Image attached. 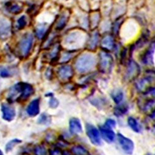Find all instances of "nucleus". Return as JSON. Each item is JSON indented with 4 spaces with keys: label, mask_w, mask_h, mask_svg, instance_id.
Instances as JSON below:
<instances>
[{
    "label": "nucleus",
    "mask_w": 155,
    "mask_h": 155,
    "mask_svg": "<svg viewBox=\"0 0 155 155\" xmlns=\"http://www.w3.org/2000/svg\"><path fill=\"white\" fill-rule=\"evenodd\" d=\"M34 43V36L31 33L25 34L19 44V50L22 57H26L30 53Z\"/></svg>",
    "instance_id": "obj_3"
},
{
    "label": "nucleus",
    "mask_w": 155,
    "mask_h": 155,
    "mask_svg": "<svg viewBox=\"0 0 155 155\" xmlns=\"http://www.w3.org/2000/svg\"><path fill=\"white\" fill-rule=\"evenodd\" d=\"M145 155H155V154H151V153H147Z\"/></svg>",
    "instance_id": "obj_32"
},
{
    "label": "nucleus",
    "mask_w": 155,
    "mask_h": 155,
    "mask_svg": "<svg viewBox=\"0 0 155 155\" xmlns=\"http://www.w3.org/2000/svg\"><path fill=\"white\" fill-rule=\"evenodd\" d=\"M128 125H129L132 130L137 133H140L141 130V127L137 120V119L133 117H129L127 120Z\"/></svg>",
    "instance_id": "obj_13"
},
{
    "label": "nucleus",
    "mask_w": 155,
    "mask_h": 155,
    "mask_svg": "<svg viewBox=\"0 0 155 155\" xmlns=\"http://www.w3.org/2000/svg\"><path fill=\"white\" fill-rule=\"evenodd\" d=\"M0 155H4L3 151H2L1 150H0Z\"/></svg>",
    "instance_id": "obj_31"
},
{
    "label": "nucleus",
    "mask_w": 155,
    "mask_h": 155,
    "mask_svg": "<svg viewBox=\"0 0 155 155\" xmlns=\"http://www.w3.org/2000/svg\"><path fill=\"white\" fill-rule=\"evenodd\" d=\"M46 32H47V27L44 24H41V25H38L36 29V35L38 38H39V39H41V38L45 37Z\"/></svg>",
    "instance_id": "obj_20"
},
{
    "label": "nucleus",
    "mask_w": 155,
    "mask_h": 155,
    "mask_svg": "<svg viewBox=\"0 0 155 155\" xmlns=\"http://www.w3.org/2000/svg\"><path fill=\"white\" fill-rule=\"evenodd\" d=\"M6 8L8 12L13 15H18L22 12L23 6L16 2H8L6 4Z\"/></svg>",
    "instance_id": "obj_12"
},
{
    "label": "nucleus",
    "mask_w": 155,
    "mask_h": 155,
    "mask_svg": "<svg viewBox=\"0 0 155 155\" xmlns=\"http://www.w3.org/2000/svg\"><path fill=\"white\" fill-rule=\"evenodd\" d=\"M21 143H22L21 140L18 139V138H15V139L11 140L6 144V146H5L6 151L7 153H8V152L12 151L17 145H18Z\"/></svg>",
    "instance_id": "obj_17"
},
{
    "label": "nucleus",
    "mask_w": 155,
    "mask_h": 155,
    "mask_svg": "<svg viewBox=\"0 0 155 155\" xmlns=\"http://www.w3.org/2000/svg\"><path fill=\"white\" fill-rule=\"evenodd\" d=\"M152 131H153V134L155 135V124L152 127Z\"/></svg>",
    "instance_id": "obj_30"
},
{
    "label": "nucleus",
    "mask_w": 155,
    "mask_h": 155,
    "mask_svg": "<svg viewBox=\"0 0 155 155\" xmlns=\"http://www.w3.org/2000/svg\"><path fill=\"white\" fill-rule=\"evenodd\" d=\"M127 111H128L127 106L125 104H121L115 108L114 113L115 115V116H117V117H120V116H123L125 114H126Z\"/></svg>",
    "instance_id": "obj_19"
},
{
    "label": "nucleus",
    "mask_w": 155,
    "mask_h": 155,
    "mask_svg": "<svg viewBox=\"0 0 155 155\" xmlns=\"http://www.w3.org/2000/svg\"><path fill=\"white\" fill-rule=\"evenodd\" d=\"M26 112L31 117H35L40 112V99H35L32 100L28 105Z\"/></svg>",
    "instance_id": "obj_8"
},
{
    "label": "nucleus",
    "mask_w": 155,
    "mask_h": 155,
    "mask_svg": "<svg viewBox=\"0 0 155 155\" xmlns=\"http://www.w3.org/2000/svg\"><path fill=\"white\" fill-rule=\"evenodd\" d=\"M34 93L32 85L19 82L13 86L8 93V100L12 102L17 100H25L29 98Z\"/></svg>",
    "instance_id": "obj_1"
},
{
    "label": "nucleus",
    "mask_w": 155,
    "mask_h": 155,
    "mask_svg": "<svg viewBox=\"0 0 155 155\" xmlns=\"http://www.w3.org/2000/svg\"><path fill=\"white\" fill-rule=\"evenodd\" d=\"M11 76V72L10 70L6 67H0V76L2 78H8Z\"/></svg>",
    "instance_id": "obj_23"
},
{
    "label": "nucleus",
    "mask_w": 155,
    "mask_h": 155,
    "mask_svg": "<svg viewBox=\"0 0 155 155\" xmlns=\"http://www.w3.org/2000/svg\"><path fill=\"white\" fill-rule=\"evenodd\" d=\"M11 32V24L5 19H0V38L6 39L8 38Z\"/></svg>",
    "instance_id": "obj_7"
},
{
    "label": "nucleus",
    "mask_w": 155,
    "mask_h": 155,
    "mask_svg": "<svg viewBox=\"0 0 155 155\" xmlns=\"http://www.w3.org/2000/svg\"><path fill=\"white\" fill-rule=\"evenodd\" d=\"M70 131L72 134H78L82 132L83 128L80 120L78 118H71L69 122Z\"/></svg>",
    "instance_id": "obj_11"
},
{
    "label": "nucleus",
    "mask_w": 155,
    "mask_h": 155,
    "mask_svg": "<svg viewBox=\"0 0 155 155\" xmlns=\"http://www.w3.org/2000/svg\"><path fill=\"white\" fill-rule=\"evenodd\" d=\"M51 117L46 114L42 113L37 119V123L38 124L43 125H48L51 123Z\"/></svg>",
    "instance_id": "obj_15"
},
{
    "label": "nucleus",
    "mask_w": 155,
    "mask_h": 155,
    "mask_svg": "<svg viewBox=\"0 0 155 155\" xmlns=\"http://www.w3.org/2000/svg\"><path fill=\"white\" fill-rule=\"evenodd\" d=\"M68 19H69V18L68 16L65 15L61 16L57 23L56 28H55L56 30L58 31L63 30L67 25L68 22Z\"/></svg>",
    "instance_id": "obj_14"
},
{
    "label": "nucleus",
    "mask_w": 155,
    "mask_h": 155,
    "mask_svg": "<svg viewBox=\"0 0 155 155\" xmlns=\"http://www.w3.org/2000/svg\"><path fill=\"white\" fill-rule=\"evenodd\" d=\"M115 125H116L115 121L114 119H107V120L106 121L105 124H104V126L106 127L112 128L114 127L115 126Z\"/></svg>",
    "instance_id": "obj_27"
},
{
    "label": "nucleus",
    "mask_w": 155,
    "mask_h": 155,
    "mask_svg": "<svg viewBox=\"0 0 155 155\" xmlns=\"http://www.w3.org/2000/svg\"><path fill=\"white\" fill-rule=\"evenodd\" d=\"M100 133L101 137L107 143H112L115 138V134L112 128L105 127L104 125L100 127Z\"/></svg>",
    "instance_id": "obj_10"
},
{
    "label": "nucleus",
    "mask_w": 155,
    "mask_h": 155,
    "mask_svg": "<svg viewBox=\"0 0 155 155\" xmlns=\"http://www.w3.org/2000/svg\"><path fill=\"white\" fill-rule=\"evenodd\" d=\"M112 97L114 102L115 103H117V104H118V103H119L122 101L123 98V94L121 92H119L114 94Z\"/></svg>",
    "instance_id": "obj_26"
},
{
    "label": "nucleus",
    "mask_w": 155,
    "mask_h": 155,
    "mask_svg": "<svg viewBox=\"0 0 155 155\" xmlns=\"http://www.w3.org/2000/svg\"><path fill=\"white\" fill-rule=\"evenodd\" d=\"M117 137L119 143L123 151L126 154L131 155L134 150V143L133 141L120 133H118Z\"/></svg>",
    "instance_id": "obj_5"
},
{
    "label": "nucleus",
    "mask_w": 155,
    "mask_h": 155,
    "mask_svg": "<svg viewBox=\"0 0 155 155\" xmlns=\"http://www.w3.org/2000/svg\"><path fill=\"white\" fill-rule=\"evenodd\" d=\"M94 58L89 55H84L78 59L75 63V67L79 73H83L91 70L94 64Z\"/></svg>",
    "instance_id": "obj_2"
},
{
    "label": "nucleus",
    "mask_w": 155,
    "mask_h": 155,
    "mask_svg": "<svg viewBox=\"0 0 155 155\" xmlns=\"http://www.w3.org/2000/svg\"><path fill=\"white\" fill-rule=\"evenodd\" d=\"M86 131L88 138L93 145L99 146L101 144V133L96 127L87 124L86 125Z\"/></svg>",
    "instance_id": "obj_4"
},
{
    "label": "nucleus",
    "mask_w": 155,
    "mask_h": 155,
    "mask_svg": "<svg viewBox=\"0 0 155 155\" xmlns=\"http://www.w3.org/2000/svg\"><path fill=\"white\" fill-rule=\"evenodd\" d=\"M58 74L61 80H68L73 76L74 71L71 66L64 65L58 69Z\"/></svg>",
    "instance_id": "obj_9"
},
{
    "label": "nucleus",
    "mask_w": 155,
    "mask_h": 155,
    "mask_svg": "<svg viewBox=\"0 0 155 155\" xmlns=\"http://www.w3.org/2000/svg\"><path fill=\"white\" fill-rule=\"evenodd\" d=\"M59 103H60L59 101L57 99L52 97L51 98H50L48 102V104L51 108L55 109L59 106Z\"/></svg>",
    "instance_id": "obj_24"
},
{
    "label": "nucleus",
    "mask_w": 155,
    "mask_h": 155,
    "mask_svg": "<svg viewBox=\"0 0 155 155\" xmlns=\"http://www.w3.org/2000/svg\"><path fill=\"white\" fill-rule=\"evenodd\" d=\"M72 57V52L71 53H64L62 57L61 58V62L64 63L68 61L69 60H70Z\"/></svg>",
    "instance_id": "obj_28"
},
{
    "label": "nucleus",
    "mask_w": 155,
    "mask_h": 155,
    "mask_svg": "<svg viewBox=\"0 0 155 155\" xmlns=\"http://www.w3.org/2000/svg\"><path fill=\"white\" fill-rule=\"evenodd\" d=\"M71 151L74 155H89L88 151L81 145H76L71 148Z\"/></svg>",
    "instance_id": "obj_18"
},
{
    "label": "nucleus",
    "mask_w": 155,
    "mask_h": 155,
    "mask_svg": "<svg viewBox=\"0 0 155 155\" xmlns=\"http://www.w3.org/2000/svg\"><path fill=\"white\" fill-rule=\"evenodd\" d=\"M1 111L2 113V118L8 122L13 120L16 117V110L7 103H3L1 106Z\"/></svg>",
    "instance_id": "obj_6"
},
{
    "label": "nucleus",
    "mask_w": 155,
    "mask_h": 155,
    "mask_svg": "<svg viewBox=\"0 0 155 155\" xmlns=\"http://www.w3.org/2000/svg\"><path fill=\"white\" fill-rule=\"evenodd\" d=\"M147 123L151 124L152 127L155 124V110L148 115Z\"/></svg>",
    "instance_id": "obj_25"
},
{
    "label": "nucleus",
    "mask_w": 155,
    "mask_h": 155,
    "mask_svg": "<svg viewBox=\"0 0 155 155\" xmlns=\"http://www.w3.org/2000/svg\"><path fill=\"white\" fill-rule=\"evenodd\" d=\"M34 150L35 155H48V151L43 145H37Z\"/></svg>",
    "instance_id": "obj_21"
},
{
    "label": "nucleus",
    "mask_w": 155,
    "mask_h": 155,
    "mask_svg": "<svg viewBox=\"0 0 155 155\" xmlns=\"http://www.w3.org/2000/svg\"><path fill=\"white\" fill-rule=\"evenodd\" d=\"M50 155H63V152H61L59 149L51 150L50 151Z\"/></svg>",
    "instance_id": "obj_29"
},
{
    "label": "nucleus",
    "mask_w": 155,
    "mask_h": 155,
    "mask_svg": "<svg viewBox=\"0 0 155 155\" xmlns=\"http://www.w3.org/2000/svg\"><path fill=\"white\" fill-rule=\"evenodd\" d=\"M145 113L148 115L155 110V100H150L144 104L142 108Z\"/></svg>",
    "instance_id": "obj_16"
},
{
    "label": "nucleus",
    "mask_w": 155,
    "mask_h": 155,
    "mask_svg": "<svg viewBox=\"0 0 155 155\" xmlns=\"http://www.w3.org/2000/svg\"><path fill=\"white\" fill-rule=\"evenodd\" d=\"M27 25V19L25 16H21L17 21V28L19 30L23 29Z\"/></svg>",
    "instance_id": "obj_22"
}]
</instances>
